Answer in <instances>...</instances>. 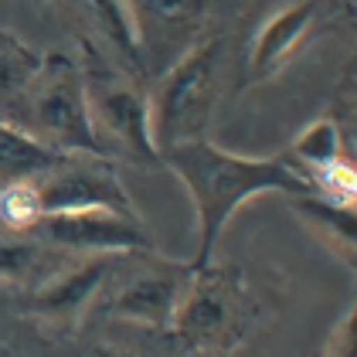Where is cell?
Segmentation results:
<instances>
[{
    "label": "cell",
    "instance_id": "6da1fadb",
    "mask_svg": "<svg viewBox=\"0 0 357 357\" xmlns=\"http://www.w3.org/2000/svg\"><path fill=\"white\" fill-rule=\"evenodd\" d=\"M160 164L170 167L191 194L194 218H197V252L191 259L194 269L211 262L225 225L235 218V211L245 201L259 194H286V197L313 194L310 181L289 164V157H262V160L242 157L221 150L208 137L164 150Z\"/></svg>",
    "mask_w": 357,
    "mask_h": 357
},
{
    "label": "cell",
    "instance_id": "7a4b0ae2",
    "mask_svg": "<svg viewBox=\"0 0 357 357\" xmlns=\"http://www.w3.org/2000/svg\"><path fill=\"white\" fill-rule=\"evenodd\" d=\"M82 82L92 133L106 157H123L130 164H160V153L150 139V102L146 89L133 72H126L116 58L99 52L92 41H82Z\"/></svg>",
    "mask_w": 357,
    "mask_h": 357
},
{
    "label": "cell",
    "instance_id": "3957f363",
    "mask_svg": "<svg viewBox=\"0 0 357 357\" xmlns=\"http://www.w3.org/2000/svg\"><path fill=\"white\" fill-rule=\"evenodd\" d=\"M221 92V38L201 34L170 68L157 75L146 92L150 102V139L157 153L177 143L204 137Z\"/></svg>",
    "mask_w": 357,
    "mask_h": 357
},
{
    "label": "cell",
    "instance_id": "277c9868",
    "mask_svg": "<svg viewBox=\"0 0 357 357\" xmlns=\"http://www.w3.org/2000/svg\"><path fill=\"white\" fill-rule=\"evenodd\" d=\"M7 123L55 153H102L89 119L82 68L65 55L41 58L38 75L31 79Z\"/></svg>",
    "mask_w": 357,
    "mask_h": 357
},
{
    "label": "cell",
    "instance_id": "5b68a950",
    "mask_svg": "<svg viewBox=\"0 0 357 357\" xmlns=\"http://www.w3.org/2000/svg\"><path fill=\"white\" fill-rule=\"evenodd\" d=\"M167 333L201 357L228 354L245 333V289L238 273L211 262L201 269L191 266Z\"/></svg>",
    "mask_w": 357,
    "mask_h": 357
},
{
    "label": "cell",
    "instance_id": "8992f818",
    "mask_svg": "<svg viewBox=\"0 0 357 357\" xmlns=\"http://www.w3.org/2000/svg\"><path fill=\"white\" fill-rule=\"evenodd\" d=\"M188 275H191V262L164 259L157 248L119 255L106 282L109 317L146 330H170L174 310L188 286Z\"/></svg>",
    "mask_w": 357,
    "mask_h": 357
},
{
    "label": "cell",
    "instance_id": "52a82bcc",
    "mask_svg": "<svg viewBox=\"0 0 357 357\" xmlns=\"http://www.w3.org/2000/svg\"><path fill=\"white\" fill-rule=\"evenodd\" d=\"M41 215L106 208L119 215H139L133 197L123 188L116 160L102 153H61L41 177H34Z\"/></svg>",
    "mask_w": 357,
    "mask_h": 357
},
{
    "label": "cell",
    "instance_id": "ba28073f",
    "mask_svg": "<svg viewBox=\"0 0 357 357\" xmlns=\"http://www.w3.org/2000/svg\"><path fill=\"white\" fill-rule=\"evenodd\" d=\"M24 235L52 248H61L68 255H119V252L153 248V238L143 228L139 215H119L106 208L41 215Z\"/></svg>",
    "mask_w": 357,
    "mask_h": 357
},
{
    "label": "cell",
    "instance_id": "9c48e42d",
    "mask_svg": "<svg viewBox=\"0 0 357 357\" xmlns=\"http://www.w3.org/2000/svg\"><path fill=\"white\" fill-rule=\"evenodd\" d=\"M139 41L143 72L160 75L204 34L208 0H123Z\"/></svg>",
    "mask_w": 357,
    "mask_h": 357
},
{
    "label": "cell",
    "instance_id": "30bf717a",
    "mask_svg": "<svg viewBox=\"0 0 357 357\" xmlns=\"http://www.w3.org/2000/svg\"><path fill=\"white\" fill-rule=\"evenodd\" d=\"M126 255V252H119ZM119 255H75L52 279L31 289V313L58 330H72L85 317V310L106 293Z\"/></svg>",
    "mask_w": 357,
    "mask_h": 357
},
{
    "label": "cell",
    "instance_id": "8fae6325",
    "mask_svg": "<svg viewBox=\"0 0 357 357\" xmlns=\"http://www.w3.org/2000/svg\"><path fill=\"white\" fill-rule=\"evenodd\" d=\"M313 17H317V0H293V3L279 7L259 28L252 48H248V79L252 82L273 79L303 45V38L310 34Z\"/></svg>",
    "mask_w": 357,
    "mask_h": 357
},
{
    "label": "cell",
    "instance_id": "7c38bea8",
    "mask_svg": "<svg viewBox=\"0 0 357 357\" xmlns=\"http://www.w3.org/2000/svg\"><path fill=\"white\" fill-rule=\"evenodd\" d=\"M72 259L75 255L45 245L31 235H10V238H0V282L21 286V289H38L45 279H52Z\"/></svg>",
    "mask_w": 357,
    "mask_h": 357
},
{
    "label": "cell",
    "instance_id": "4fadbf2b",
    "mask_svg": "<svg viewBox=\"0 0 357 357\" xmlns=\"http://www.w3.org/2000/svg\"><path fill=\"white\" fill-rule=\"evenodd\" d=\"M293 211L300 215V221L324 245L333 248L337 255H344L354 266V248H357L354 204H337V201H327L320 194H303V197H293Z\"/></svg>",
    "mask_w": 357,
    "mask_h": 357
},
{
    "label": "cell",
    "instance_id": "5bb4252c",
    "mask_svg": "<svg viewBox=\"0 0 357 357\" xmlns=\"http://www.w3.org/2000/svg\"><path fill=\"white\" fill-rule=\"evenodd\" d=\"M58 157L61 153L41 146L24 130H17V126H10V123L0 119V188H10V184L41 177Z\"/></svg>",
    "mask_w": 357,
    "mask_h": 357
},
{
    "label": "cell",
    "instance_id": "9a60e30c",
    "mask_svg": "<svg viewBox=\"0 0 357 357\" xmlns=\"http://www.w3.org/2000/svg\"><path fill=\"white\" fill-rule=\"evenodd\" d=\"M340 160H347V157H344V133H340L337 119H330V116L310 123L300 137L293 139L289 164L296 167L306 181H310L313 174L327 170V167L340 164Z\"/></svg>",
    "mask_w": 357,
    "mask_h": 357
},
{
    "label": "cell",
    "instance_id": "2e32d148",
    "mask_svg": "<svg viewBox=\"0 0 357 357\" xmlns=\"http://www.w3.org/2000/svg\"><path fill=\"white\" fill-rule=\"evenodd\" d=\"M41 68V55H34L28 45L7 31H0V119L7 123V116L21 102L24 89Z\"/></svg>",
    "mask_w": 357,
    "mask_h": 357
},
{
    "label": "cell",
    "instance_id": "e0dca14e",
    "mask_svg": "<svg viewBox=\"0 0 357 357\" xmlns=\"http://www.w3.org/2000/svg\"><path fill=\"white\" fill-rule=\"evenodd\" d=\"M89 3H92L99 34H102V41L109 45L112 58H116L126 72H133L139 79V72H143L139 41H137V28H133V17H130L126 3H123V0H89Z\"/></svg>",
    "mask_w": 357,
    "mask_h": 357
},
{
    "label": "cell",
    "instance_id": "ac0fdd59",
    "mask_svg": "<svg viewBox=\"0 0 357 357\" xmlns=\"http://www.w3.org/2000/svg\"><path fill=\"white\" fill-rule=\"evenodd\" d=\"M38 218H41V204H38L34 181H21V184L0 188V225L10 235H24Z\"/></svg>",
    "mask_w": 357,
    "mask_h": 357
},
{
    "label": "cell",
    "instance_id": "d6986e66",
    "mask_svg": "<svg viewBox=\"0 0 357 357\" xmlns=\"http://www.w3.org/2000/svg\"><path fill=\"white\" fill-rule=\"evenodd\" d=\"M354 320H357V310L351 306L347 313H344V320L333 327V333H330L327 340V351H324V357H354Z\"/></svg>",
    "mask_w": 357,
    "mask_h": 357
},
{
    "label": "cell",
    "instance_id": "ffe728a7",
    "mask_svg": "<svg viewBox=\"0 0 357 357\" xmlns=\"http://www.w3.org/2000/svg\"><path fill=\"white\" fill-rule=\"evenodd\" d=\"M92 357H139L133 351H126V347H112V344H102V347H96Z\"/></svg>",
    "mask_w": 357,
    "mask_h": 357
}]
</instances>
